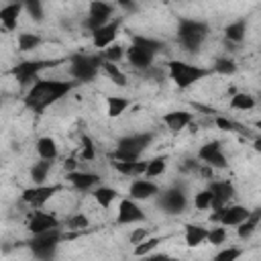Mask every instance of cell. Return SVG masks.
Listing matches in <instances>:
<instances>
[{
  "instance_id": "1",
  "label": "cell",
  "mask_w": 261,
  "mask_h": 261,
  "mask_svg": "<svg viewBox=\"0 0 261 261\" xmlns=\"http://www.w3.org/2000/svg\"><path fill=\"white\" fill-rule=\"evenodd\" d=\"M73 88V82H57V80H37L27 96H24V104L27 108H31L33 112H43L47 106L55 104L59 98H63L65 94H69V90Z\"/></svg>"
},
{
  "instance_id": "2",
  "label": "cell",
  "mask_w": 261,
  "mask_h": 261,
  "mask_svg": "<svg viewBox=\"0 0 261 261\" xmlns=\"http://www.w3.org/2000/svg\"><path fill=\"white\" fill-rule=\"evenodd\" d=\"M149 143H151V135H147V133L128 135L118 141L116 149L110 153V159L112 161H139L141 153L147 149Z\"/></svg>"
},
{
  "instance_id": "3",
  "label": "cell",
  "mask_w": 261,
  "mask_h": 261,
  "mask_svg": "<svg viewBox=\"0 0 261 261\" xmlns=\"http://www.w3.org/2000/svg\"><path fill=\"white\" fill-rule=\"evenodd\" d=\"M167 67H169V77L175 82L177 88H190L212 71V69H204L200 65H192L186 61H169Z\"/></svg>"
},
{
  "instance_id": "4",
  "label": "cell",
  "mask_w": 261,
  "mask_h": 261,
  "mask_svg": "<svg viewBox=\"0 0 261 261\" xmlns=\"http://www.w3.org/2000/svg\"><path fill=\"white\" fill-rule=\"evenodd\" d=\"M208 37V27L200 20H192V18H184L179 22L177 29V39L181 43V47L186 51H196L200 49V45L204 43V39Z\"/></svg>"
},
{
  "instance_id": "5",
  "label": "cell",
  "mask_w": 261,
  "mask_h": 261,
  "mask_svg": "<svg viewBox=\"0 0 261 261\" xmlns=\"http://www.w3.org/2000/svg\"><path fill=\"white\" fill-rule=\"evenodd\" d=\"M104 59L98 55H75L69 63V73L75 82H90L96 77L98 69H102Z\"/></svg>"
},
{
  "instance_id": "6",
  "label": "cell",
  "mask_w": 261,
  "mask_h": 261,
  "mask_svg": "<svg viewBox=\"0 0 261 261\" xmlns=\"http://www.w3.org/2000/svg\"><path fill=\"white\" fill-rule=\"evenodd\" d=\"M59 241H63V232L59 228L41 232V234H33L31 239V251L35 253V257H39L41 261H49L59 245Z\"/></svg>"
},
{
  "instance_id": "7",
  "label": "cell",
  "mask_w": 261,
  "mask_h": 261,
  "mask_svg": "<svg viewBox=\"0 0 261 261\" xmlns=\"http://www.w3.org/2000/svg\"><path fill=\"white\" fill-rule=\"evenodd\" d=\"M59 190H61V186H57V184H51V186H47V184H43V186H31V188L22 190L20 198H22L24 204H29L31 208L39 210V208H41L43 204H47Z\"/></svg>"
},
{
  "instance_id": "8",
  "label": "cell",
  "mask_w": 261,
  "mask_h": 261,
  "mask_svg": "<svg viewBox=\"0 0 261 261\" xmlns=\"http://www.w3.org/2000/svg\"><path fill=\"white\" fill-rule=\"evenodd\" d=\"M55 61H22V63H16L10 73L16 77V82L20 86H29V84H35L37 82V75L41 69L45 67H51Z\"/></svg>"
},
{
  "instance_id": "9",
  "label": "cell",
  "mask_w": 261,
  "mask_h": 261,
  "mask_svg": "<svg viewBox=\"0 0 261 261\" xmlns=\"http://www.w3.org/2000/svg\"><path fill=\"white\" fill-rule=\"evenodd\" d=\"M249 210L245 206L232 204V206H224L220 210H214V214H210L212 222H220L222 226H239L249 218Z\"/></svg>"
},
{
  "instance_id": "10",
  "label": "cell",
  "mask_w": 261,
  "mask_h": 261,
  "mask_svg": "<svg viewBox=\"0 0 261 261\" xmlns=\"http://www.w3.org/2000/svg\"><path fill=\"white\" fill-rule=\"evenodd\" d=\"M27 228L31 234H41L53 228H59V220L51 214V212H43V210H33L27 216Z\"/></svg>"
},
{
  "instance_id": "11",
  "label": "cell",
  "mask_w": 261,
  "mask_h": 261,
  "mask_svg": "<svg viewBox=\"0 0 261 261\" xmlns=\"http://www.w3.org/2000/svg\"><path fill=\"white\" fill-rule=\"evenodd\" d=\"M110 16H112V4L102 2V0H96V2L90 4V14L86 18V27L90 29V33H94L100 27L108 24L110 22Z\"/></svg>"
},
{
  "instance_id": "12",
  "label": "cell",
  "mask_w": 261,
  "mask_h": 261,
  "mask_svg": "<svg viewBox=\"0 0 261 261\" xmlns=\"http://www.w3.org/2000/svg\"><path fill=\"white\" fill-rule=\"evenodd\" d=\"M208 190L212 192V210H220V208L228 206V200L234 198V186L228 179L212 181Z\"/></svg>"
},
{
  "instance_id": "13",
  "label": "cell",
  "mask_w": 261,
  "mask_h": 261,
  "mask_svg": "<svg viewBox=\"0 0 261 261\" xmlns=\"http://www.w3.org/2000/svg\"><path fill=\"white\" fill-rule=\"evenodd\" d=\"M118 29H120V20H110L108 24L100 27L98 31L92 33V43L96 49H108L110 45H114V39L118 35Z\"/></svg>"
},
{
  "instance_id": "14",
  "label": "cell",
  "mask_w": 261,
  "mask_h": 261,
  "mask_svg": "<svg viewBox=\"0 0 261 261\" xmlns=\"http://www.w3.org/2000/svg\"><path fill=\"white\" fill-rule=\"evenodd\" d=\"M198 157H200L208 167H218V169L226 167V157H224V153H222L218 141H212V143L202 145L200 151H198Z\"/></svg>"
},
{
  "instance_id": "15",
  "label": "cell",
  "mask_w": 261,
  "mask_h": 261,
  "mask_svg": "<svg viewBox=\"0 0 261 261\" xmlns=\"http://www.w3.org/2000/svg\"><path fill=\"white\" fill-rule=\"evenodd\" d=\"M141 220H145V212L137 206V202L130 198H122L118 204L116 222L118 224H133V222H141Z\"/></svg>"
},
{
  "instance_id": "16",
  "label": "cell",
  "mask_w": 261,
  "mask_h": 261,
  "mask_svg": "<svg viewBox=\"0 0 261 261\" xmlns=\"http://www.w3.org/2000/svg\"><path fill=\"white\" fill-rule=\"evenodd\" d=\"M159 206L169 214H179L186 208V196H184L181 190H175V188L167 190V192H163V196L159 200Z\"/></svg>"
},
{
  "instance_id": "17",
  "label": "cell",
  "mask_w": 261,
  "mask_h": 261,
  "mask_svg": "<svg viewBox=\"0 0 261 261\" xmlns=\"http://www.w3.org/2000/svg\"><path fill=\"white\" fill-rule=\"evenodd\" d=\"M159 192V188H157V184H153L151 179H147V177H141V179H135L133 184H130V188H128V196H130V200H149V198H153L155 194Z\"/></svg>"
},
{
  "instance_id": "18",
  "label": "cell",
  "mask_w": 261,
  "mask_h": 261,
  "mask_svg": "<svg viewBox=\"0 0 261 261\" xmlns=\"http://www.w3.org/2000/svg\"><path fill=\"white\" fill-rule=\"evenodd\" d=\"M67 177V181L75 188V190H82V192H86V190H96L98 186H100V177L96 175V173H90V171H71V173H67L65 175Z\"/></svg>"
},
{
  "instance_id": "19",
  "label": "cell",
  "mask_w": 261,
  "mask_h": 261,
  "mask_svg": "<svg viewBox=\"0 0 261 261\" xmlns=\"http://www.w3.org/2000/svg\"><path fill=\"white\" fill-rule=\"evenodd\" d=\"M22 8H24V4H18V2H10V4L0 8V22H2L4 31H14L16 29L18 14H20Z\"/></svg>"
},
{
  "instance_id": "20",
  "label": "cell",
  "mask_w": 261,
  "mask_h": 261,
  "mask_svg": "<svg viewBox=\"0 0 261 261\" xmlns=\"http://www.w3.org/2000/svg\"><path fill=\"white\" fill-rule=\"evenodd\" d=\"M163 122L169 130L173 133H179L181 128H186L190 122H192V114L186 112V110H171L167 114H163Z\"/></svg>"
},
{
  "instance_id": "21",
  "label": "cell",
  "mask_w": 261,
  "mask_h": 261,
  "mask_svg": "<svg viewBox=\"0 0 261 261\" xmlns=\"http://www.w3.org/2000/svg\"><path fill=\"white\" fill-rule=\"evenodd\" d=\"M126 59L135 67H149L153 63V53H149V51H145V49H141L137 45H130L126 49Z\"/></svg>"
},
{
  "instance_id": "22",
  "label": "cell",
  "mask_w": 261,
  "mask_h": 261,
  "mask_svg": "<svg viewBox=\"0 0 261 261\" xmlns=\"http://www.w3.org/2000/svg\"><path fill=\"white\" fill-rule=\"evenodd\" d=\"M112 167L120 175H145L147 161H112Z\"/></svg>"
},
{
  "instance_id": "23",
  "label": "cell",
  "mask_w": 261,
  "mask_h": 261,
  "mask_svg": "<svg viewBox=\"0 0 261 261\" xmlns=\"http://www.w3.org/2000/svg\"><path fill=\"white\" fill-rule=\"evenodd\" d=\"M184 239H186L188 247H198V245H202L208 239V228H204L200 224H188Z\"/></svg>"
},
{
  "instance_id": "24",
  "label": "cell",
  "mask_w": 261,
  "mask_h": 261,
  "mask_svg": "<svg viewBox=\"0 0 261 261\" xmlns=\"http://www.w3.org/2000/svg\"><path fill=\"white\" fill-rule=\"evenodd\" d=\"M37 153L43 161H53L57 157V143L51 137H41L37 141Z\"/></svg>"
},
{
  "instance_id": "25",
  "label": "cell",
  "mask_w": 261,
  "mask_h": 261,
  "mask_svg": "<svg viewBox=\"0 0 261 261\" xmlns=\"http://www.w3.org/2000/svg\"><path fill=\"white\" fill-rule=\"evenodd\" d=\"M259 220H261V208L253 210V212L249 214V218H247L243 224H239V226H237V234H239L241 239H249V237L255 232V228H257Z\"/></svg>"
},
{
  "instance_id": "26",
  "label": "cell",
  "mask_w": 261,
  "mask_h": 261,
  "mask_svg": "<svg viewBox=\"0 0 261 261\" xmlns=\"http://www.w3.org/2000/svg\"><path fill=\"white\" fill-rule=\"evenodd\" d=\"M94 200L98 202V206H102V208H110V204L116 200V190H112V188H106V186H98L96 190H94Z\"/></svg>"
},
{
  "instance_id": "27",
  "label": "cell",
  "mask_w": 261,
  "mask_h": 261,
  "mask_svg": "<svg viewBox=\"0 0 261 261\" xmlns=\"http://www.w3.org/2000/svg\"><path fill=\"white\" fill-rule=\"evenodd\" d=\"M49 169H51V161H37L35 165H33V169H31V179H33V184L35 186H43L45 184V179H47V175H49Z\"/></svg>"
},
{
  "instance_id": "28",
  "label": "cell",
  "mask_w": 261,
  "mask_h": 261,
  "mask_svg": "<svg viewBox=\"0 0 261 261\" xmlns=\"http://www.w3.org/2000/svg\"><path fill=\"white\" fill-rule=\"evenodd\" d=\"M245 31H247L245 20H234V22L226 24L224 35H226V39H228V41H232V43H241V41L245 39Z\"/></svg>"
},
{
  "instance_id": "29",
  "label": "cell",
  "mask_w": 261,
  "mask_h": 261,
  "mask_svg": "<svg viewBox=\"0 0 261 261\" xmlns=\"http://www.w3.org/2000/svg\"><path fill=\"white\" fill-rule=\"evenodd\" d=\"M65 226H67V230H73L75 234H82V230H86V228L90 226V220H88L86 214L75 212V214H71V216L65 220Z\"/></svg>"
},
{
  "instance_id": "30",
  "label": "cell",
  "mask_w": 261,
  "mask_h": 261,
  "mask_svg": "<svg viewBox=\"0 0 261 261\" xmlns=\"http://www.w3.org/2000/svg\"><path fill=\"white\" fill-rule=\"evenodd\" d=\"M128 100L126 98H118V96H110V98H106V106H108V116H112V118H116V116H120L126 108H128Z\"/></svg>"
},
{
  "instance_id": "31",
  "label": "cell",
  "mask_w": 261,
  "mask_h": 261,
  "mask_svg": "<svg viewBox=\"0 0 261 261\" xmlns=\"http://www.w3.org/2000/svg\"><path fill=\"white\" fill-rule=\"evenodd\" d=\"M16 43H18V51H33L41 45V37L35 33H20Z\"/></svg>"
},
{
  "instance_id": "32",
  "label": "cell",
  "mask_w": 261,
  "mask_h": 261,
  "mask_svg": "<svg viewBox=\"0 0 261 261\" xmlns=\"http://www.w3.org/2000/svg\"><path fill=\"white\" fill-rule=\"evenodd\" d=\"M255 98L251 96V94H234L232 98H230V108L232 110H251V108H255Z\"/></svg>"
},
{
  "instance_id": "33",
  "label": "cell",
  "mask_w": 261,
  "mask_h": 261,
  "mask_svg": "<svg viewBox=\"0 0 261 261\" xmlns=\"http://www.w3.org/2000/svg\"><path fill=\"white\" fill-rule=\"evenodd\" d=\"M159 243H161V239H159V237H149L147 241H143V243L135 245L133 253H135V257H147V255H151V253L159 247Z\"/></svg>"
},
{
  "instance_id": "34",
  "label": "cell",
  "mask_w": 261,
  "mask_h": 261,
  "mask_svg": "<svg viewBox=\"0 0 261 261\" xmlns=\"http://www.w3.org/2000/svg\"><path fill=\"white\" fill-rule=\"evenodd\" d=\"M102 71H104L116 86H126V75L118 69L116 63H108V61H104V63H102Z\"/></svg>"
},
{
  "instance_id": "35",
  "label": "cell",
  "mask_w": 261,
  "mask_h": 261,
  "mask_svg": "<svg viewBox=\"0 0 261 261\" xmlns=\"http://www.w3.org/2000/svg\"><path fill=\"white\" fill-rule=\"evenodd\" d=\"M165 157H155V159H151V161H147V169H145V177H157V175H161L163 171H165Z\"/></svg>"
},
{
  "instance_id": "36",
  "label": "cell",
  "mask_w": 261,
  "mask_h": 261,
  "mask_svg": "<svg viewBox=\"0 0 261 261\" xmlns=\"http://www.w3.org/2000/svg\"><path fill=\"white\" fill-rule=\"evenodd\" d=\"M126 55V51H124V47H120V45H110L108 49H104V53H102V59L104 61H108V63H118L122 57Z\"/></svg>"
},
{
  "instance_id": "37",
  "label": "cell",
  "mask_w": 261,
  "mask_h": 261,
  "mask_svg": "<svg viewBox=\"0 0 261 261\" xmlns=\"http://www.w3.org/2000/svg\"><path fill=\"white\" fill-rule=\"evenodd\" d=\"M133 45H137V47H141V49H145V51H149L153 55L161 49V43L159 41H153V39H147V37H135L133 39Z\"/></svg>"
},
{
  "instance_id": "38",
  "label": "cell",
  "mask_w": 261,
  "mask_h": 261,
  "mask_svg": "<svg viewBox=\"0 0 261 261\" xmlns=\"http://www.w3.org/2000/svg\"><path fill=\"white\" fill-rule=\"evenodd\" d=\"M80 157H82L84 161H94V157H96L94 141H92L88 135H84V137H82V151H80Z\"/></svg>"
},
{
  "instance_id": "39",
  "label": "cell",
  "mask_w": 261,
  "mask_h": 261,
  "mask_svg": "<svg viewBox=\"0 0 261 261\" xmlns=\"http://www.w3.org/2000/svg\"><path fill=\"white\" fill-rule=\"evenodd\" d=\"M194 206H196L198 210H208V208H212V192H210V190L198 192L196 198H194Z\"/></svg>"
},
{
  "instance_id": "40",
  "label": "cell",
  "mask_w": 261,
  "mask_h": 261,
  "mask_svg": "<svg viewBox=\"0 0 261 261\" xmlns=\"http://www.w3.org/2000/svg\"><path fill=\"white\" fill-rule=\"evenodd\" d=\"M212 71L228 75V73H234L237 71V65H234L232 59H216V63L212 65Z\"/></svg>"
},
{
  "instance_id": "41",
  "label": "cell",
  "mask_w": 261,
  "mask_h": 261,
  "mask_svg": "<svg viewBox=\"0 0 261 261\" xmlns=\"http://www.w3.org/2000/svg\"><path fill=\"white\" fill-rule=\"evenodd\" d=\"M241 249H237V247H228V249H222V251H218L216 255H214V259L212 261H237L239 257H241Z\"/></svg>"
},
{
  "instance_id": "42",
  "label": "cell",
  "mask_w": 261,
  "mask_h": 261,
  "mask_svg": "<svg viewBox=\"0 0 261 261\" xmlns=\"http://www.w3.org/2000/svg\"><path fill=\"white\" fill-rule=\"evenodd\" d=\"M210 245H222L226 241V230L222 226H214L208 230V239H206Z\"/></svg>"
},
{
  "instance_id": "43",
  "label": "cell",
  "mask_w": 261,
  "mask_h": 261,
  "mask_svg": "<svg viewBox=\"0 0 261 261\" xmlns=\"http://www.w3.org/2000/svg\"><path fill=\"white\" fill-rule=\"evenodd\" d=\"M24 8L29 10V14H31L35 20H41V18H43V8H41V4H39L37 0L27 2V4H24Z\"/></svg>"
},
{
  "instance_id": "44",
  "label": "cell",
  "mask_w": 261,
  "mask_h": 261,
  "mask_svg": "<svg viewBox=\"0 0 261 261\" xmlns=\"http://www.w3.org/2000/svg\"><path fill=\"white\" fill-rule=\"evenodd\" d=\"M149 239V228H135L130 232V245H139Z\"/></svg>"
},
{
  "instance_id": "45",
  "label": "cell",
  "mask_w": 261,
  "mask_h": 261,
  "mask_svg": "<svg viewBox=\"0 0 261 261\" xmlns=\"http://www.w3.org/2000/svg\"><path fill=\"white\" fill-rule=\"evenodd\" d=\"M216 126L220 128V130H234L237 128V124L232 122V120H228V118H224V116H216Z\"/></svg>"
},
{
  "instance_id": "46",
  "label": "cell",
  "mask_w": 261,
  "mask_h": 261,
  "mask_svg": "<svg viewBox=\"0 0 261 261\" xmlns=\"http://www.w3.org/2000/svg\"><path fill=\"white\" fill-rule=\"evenodd\" d=\"M143 261H173L169 255H165V253H155V255H147V257H143Z\"/></svg>"
},
{
  "instance_id": "47",
  "label": "cell",
  "mask_w": 261,
  "mask_h": 261,
  "mask_svg": "<svg viewBox=\"0 0 261 261\" xmlns=\"http://www.w3.org/2000/svg\"><path fill=\"white\" fill-rule=\"evenodd\" d=\"M253 149L261 153V137H259V139H255V143H253Z\"/></svg>"
},
{
  "instance_id": "48",
  "label": "cell",
  "mask_w": 261,
  "mask_h": 261,
  "mask_svg": "<svg viewBox=\"0 0 261 261\" xmlns=\"http://www.w3.org/2000/svg\"><path fill=\"white\" fill-rule=\"evenodd\" d=\"M255 128H259V130H261V120H257V122H255Z\"/></svg>"
}]
</instances>
